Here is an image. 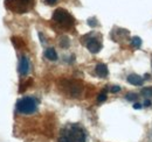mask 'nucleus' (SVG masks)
<instances>
[{
  "instance_id": "1",
  "label": "nucleus",
  "mask_w": 152,
  "mask_h": 142,
  "mask_svg": "<svg viewBox=\"0 0 152 142\" xmlns=\"http://www.w3.org/2000/svg\"><path fill=\"white\" fill-rule=\"evenodd\" d=\"M87 133L84 128L78 124L66 125L60 133L58 142H86Z\"/></svg>"
},
{
  "instance_id": "21",
  "label": "nucleus",
  "mask_w": 152,
  "mask_h": 142,
  "mask_svg": "<svg viewBox=\"0 0 152 142\" xmlns=\"http://www.w3.org/2000/svg\"><path fill=\"white\" fill-rule=\"evenodd\" d=\"M144 78H145V79H149V78H150V75H149V73H146V75L144 76Z\"/></svg>"
},
{
  "instance_id": "20",
  "label": "nucleus",
  "mask_w": 152,
  "mask_h": 142,
  "mask_svg": "<svg viewBox=\"0 0 152 142\" xmlns=\"http://www.w3.org/2000/svg\"><path fill=\"white\" fill-rule=\"evenodd\" d=\"M56 1H57V0H46V2H47L48 5H54Z\"/></svg>"
},
{
  "instance_id": "17",
  "label": "nucleus",
  "mask_w": 152,
  "mask_h": 142,
  "mask_svg": "<svg viewBox=\"0 0 152 142\" xmlns=\"http://www.w3.org/2000/svg\"><path fill=\"white\" fill-rule=\"evenodd\" d=\"M119 91H121V86H118V85H115L114 88H111V92H113V93L119 92Z\"/></svg>"
},
{
  "instance_id": "8",
  "label": "nucleus",
  "mask_w": 152,
  "mask_h": 142,
  "mask_svg": "<svg viewBox=\"0 0 152 142\" xmlns=\"http://www.w3.org/2000/svg\"><path fill=\"white\" fill-rule=\"evenodd\" d=\"M95 71H96V73H97V76L101 77V78H105V77L108 76V73H109L108 67H107L105 64H103V63L97 64L95 68Z\"/></svg>"
},
{
  "instance_id": "2",
  "label": "nucleus",
  "mask_w": 152,
  "mask_h": 142,
  "mask_svg": "<svg viewBox=\"0 0 152 142\" xmlns=\"http://www.w3.org/2000/svg\"><path fill=\"white\" fill-rule=\"evenodd\" d=\"M52 20L58 28L66 29V30L72 29L74 27V25H75V19L69 14L68 11H66L63 8H57L56 11L54 12V14H53Z\"/></svg>"
},
{
  "instance_id": "12",
  "label": "nucleus",
  "mask_w": 152,
  "mask_h": 142,
  "mask_svg": "<svg viewBox=\"0 0 152 142\" xmlns=\"http://www.w3.org/2000/svg\"><path fill=\"white\" fill-rule=\"evenodd\" d=\"M105 100H107V91L103 90V91L98 94V97H97V101H98V103H103V101H105Z\"/></svg>"
},
{
  "instance_id": "18",
  "label": "nucleus",
  "mask_w": 152,
  "mask_h": 142,
  "mask_svg": "<svg viewBox=\"0 0 152 142\" xmlns=\"http://www.w3.org/2000/svg\"><path fill=\"white\" fill-rule=\"evenodd\" d=\"M133 108H134V109H140V108H142V105H140L139 103H134V104H133Z\"/></svg>"
},
{
  "instance_id": "6",
  "label": "nucleus",
  "mask_w": 152,
  "mask_h": 142,
  "mask_svg": "<svg viewBox=\"0 0 152 142\" xmlns=\"http://www.w3.org/2000/svg\"><path fill=\"white\" fill-rule=\"evenodd\" d=\"M67 84L63 85V88L67 90V94L70 96V97H78L81 94V91H82V84L76 82V80H68L66 82Z\"/></svg>"
},
{
  "instance_id": "15",
  "label": "nucleus",
  "mask_w": 152,
  "mask_h": 142,
  "mask_svg": "<svg viewBox=\"0 0 152 142\" xmlns=\"http://www.w3.org/2000/svg\"><path fill=\"white\" fill-rule=\"evenodd\" d=\"M126 100H129V101H133V100H136L137 99V94L136 93H133V92H129L128 94H126Z\"/></svg>"
},
{
  "instance_id": "16",
  "label": "nucleus",
  "mask_w": 152,
  "mask_h": 142,
  "mask_svg": "<svg viewBox=\"0 0 152 142\" xmlns=\"http://www.w3.org/2000/svg\"><path fill=\"white\" fill-rule=\"evenodd\" d=\"M88 25L90 26V27H96L97 26V22H96V19L95 18H91L88 20Z\"/></svg>"
},
{
  "instance_id": "14",
  "label": "nucleus",
  "mask_w": 152,
  "mask_h": 142,
  "mask_svg": "<svg viewBox=\"0 0 152 142\" xmlns=\"http://www.w3.org/2000/svg\"><path fill=\"white\" fill-rule=\"evenodd\" d=\"M60 46H61L62 48H68V47H69V40H68L67 37H63V38L61 40V42H60Z\"/></svg>"
},
{
  "instance_id": "5",
  "label": "nucleus",
  "mask_w": 152,
  "mask_h": 142,
  "mask_svg": "<svg viewBox=\"0 0 152 142\" xmlns=\"http://www.w3.org/2000/svg\"><path fill=\"white\" fill-rule=\"evenodd\" d=\"M83 43L86 44L87 49L93 54H97L102 49V43L101 41L94 36V34H88L83 37Z\"/></svg>"
},
{
  "instance_id": "7",
  "label": "nucleus",
  "mask_w": 152,
  "mask_h": 142,
  "mask_svg": "<svg viewBox=\"0 0 152 142\" xmlns=\"http://www.w3.org/2000/svg\"><path fill=\"white\" fill-rule=\"evenodd\" d=\"M29 61L26 56H21L20 57V61H19V73L21 76H26L29 71Z\"/></svg>"
},
{
  "instance_id": "11",
  "label": "nucleus",
  "mask_w": 152,
  "mask_h": 142,
  "mask_svg": "<svg viewBox=\"0 0 152 142\" xmlns=\"http://www.w3.org/2000/svg\"><path fill=\"white\" fill-rule=\"evenodd\" d=\"M131 46H132L133 48H139L140 46H142V40H140V37H138V36H134L131 38Z\"/></svg>"
},
{
  "instance_id": "9",
  "label": "nucleus",
  "mask_w": 152,
  "mask_h": 142,
  "mask_svg": "<svg viewBox=\"0 0 152 142\" xmlns=\"http://www.w3.org/2000/svg\"><path fill=\"white\" fill-rule=\"evenodd\" d=\"M128 82H129L130 84H132V85H142L143 82H144V79H143L140 76L132 73V75L128 76Z\"/></svg>"
},
{
  "instance_id": "3",
  "label": "nucleus",
  "mask_w": 152,
  "mask_h": 142,
  "mask_svg": "<svg viewBox=\"0 0 152 142\" xmlns=\"http://www.w3.org/2000/svg\"><path fill=\"white\" fill-rule=\"evenodd\" d=\"M35 0H5V7L13 13H27L33 9Z\"/></svg>"
},
{
  "instance_id": "4",
  "label": "nucleus",
  "mask_w": 152,
  "mask_h": 142,
  "mask_svg": "<svg viewBox=\"0 0 152 142\" xmlns=\"http://www.w3.org/2000/svg\"><path fill=\"white\" fill-rule=\"evenodd\" d=\"M38 109V100L33 97H23L17 101V111L21 114H33Z\"/></svg>"
},
{
  "instance_id": "13",
  "label": "nucleus",
  "mask_w": 152,
  "mask_h": 142,
  "mask_svg": "<svg viewBox=\"0 0 152 142\" xmlns=\"http://www.w3.org/2000/svg\"><path fill=\"white\" fill-rule=\"evenodd\" d=\"M140 93L145 97H152V88H144V89H142Z\"/></svg>"
},
{
  "instance_id": "19",
  "label": "nucleus",
  "mask_w": 152,
  "mask_h": 142,
  "mask_svg": "<svg viewBox=\"0 0 152 142\" xmlns=\"http://www.w3.org/2000/svg\"><path fill=\"white\" fill-rule=\"evenodd\" d=\"M144 106L150 107V106H151V101H150L149 99H145V101H144Z\"/></svg>"
},
{
  "instance_id": "10",
  "label": "nucleus",
  "mask_w": 152,
  "mask_h": 142,
  "mask_svg": "<svg viewBox=\"0 0 152 142\" xmlns=\"http://www.w3.org/2000/svg\"><path fill=\"white\" fill-rule=\"evenodd\" d=\"M45 56L49 59V61H56L57 59V54L54 48H47L45 51Z\"/></svg>"
}]
</instances>
